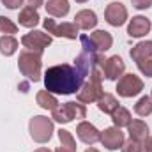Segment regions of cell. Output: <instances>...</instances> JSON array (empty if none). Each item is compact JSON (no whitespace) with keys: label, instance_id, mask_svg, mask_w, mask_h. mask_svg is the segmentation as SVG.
I'll use <instances>...</instances> for the list:
<instances>
[{"label":"cell","instance_id":"cell-29","mask_svg":"<svg viewBox=\"0 0 152 152\" xmlns=\"http://www.w3.org/2000/svg\"><path fill=\"white\" fill-rule=\"evenodd\" d=\"M131 4H133V7H136L140 11L152 7V0H131Z\"/></svg>","mask_w":152,"mask_h":152},{"label":"cell","instance_id":"cell-8","mask_svg":"<svg viewBox=\"0 0 152 152\" xmlns=\"http://www.w3.org/2000/svg\"><path fill=\"white\" fill-rule=\"evenodd\" d=\"M21 44L25 46V50H32V51H44V48H48L51 44V36L44 34L41 30H30L28 34H25L21 37Z\"/></svg>","mask_w":152,"mask_h":152},{"label":"cell","instance_id":"cell-30","mask_svg":"<svg viewBox=\"0 0 152 152\" xmlns=\"http://www.w3.org/2000/svg\"><path fill=\"white\" fill-rule=\"evenodd\" d=\"M21 2H23V0H2V4H4L7 9H18V7L21 5Z\"/></svg>","mask_w":152,"mask_h":152},{"label":"cell","instance_id":"cell-13","mask_svg":"<svg viewBox=\"0 0 152 152\" xmlns=\"http://www.w3.org/2000/svg\"><path fill=\"white\" fill-rule=\"evenodd\" d=\"M151 20H147L145 16H134L127 25V34H129V37H143L151 32Z\"/></svg>","mask_w":152,"mask_h":152},{"label":"cell","instance_id":"cell-33","mask_svg":"<svg viewBox=\"0 0 152 152\" xmlns=\"http://www.w3.org/2000/svg\"><path fill=\"white\" fill-rule=\"evenodd\" d=\"M55 152H75V151H71V149H66V147H58Z\"/></svg>","mask_w":152,"mask_h":152},{"label":"cell","instance_id":"cell-3","mask_svg":"<svg viewBox=\"0 0 152 152\" xmlns=\"http://www.w3.org/2000/svg\"><path fill=\"white\" fill-rule=\"evenodd\" d=\"M41 51H32V50H25L20 53L18 58V69L23 76H27L30 81H39L41 80Z\"/></svg>","mask_w":152,"mask_h":152},{"label":"cell","instance_id":"cell-20","mask_svg":"<svg viewBox=\"0 0 152 152\" xmlns=\"http://www.w3.org/2000/svg\"><path fill=\"white\" fill-rule=\"evenodd\" d=\"M120 106V103L117 101V97L112 94H103L99 99H97V108L103 112V113H113L115 110Z\"/></svg>","mask_w":152,"mask_h":152},{"label":"cell","instance_id":"cell-24","mask_svg":"<svg viewBox=\"0 0 152 152\" xmlns=\"http://www.w3.org/2000/svg\"><path fill=\"white\" fill-rule=\"evenodd\" d=\"M134 112H136V115H140V117H149V115L152 113V99H151V96H143V97H140L138 103L134 104Z\"/></svg>","mask_w":152,"mask_h":152},{"label":"cell","instance_id":"cell-25","mask_svg":"<svg viewBox=\"0 0 152 152\" xmlns=\"http://www.w3.org/2000/svg\"><path fill=\"white\" fill-rule=\"evenodd\" d=\"M58 140H60L62 147L71 149V151L76 152V140L73 138V134H71L67 129H58Z\"/></svg>","mask_w":152,"mask_h":152},{"label":"cell","instance_id":"cell-21","mask_svg":"<svg viewBox=\"0 0 152 152\" xmlns=\"http://www.w3.org/2000/svg\"><path fill=\"white\" fill-rule=\"evenodd\" d=\"M36 99H37V104L41 108H44V110H55L57 106H58V101H57V97H55V94H51V92H48V90H39L37 96H36Z\"/></svg>","mask_w":152,"mask_h":152},{"label":"cell","instance_id":"cell-12","mask_svg":"<svg viewBox=\"0 0 152 152\" xmlns=\"http://www.w3.org/2000/svg\"><path fill=\"white\" fill-rule=\"evenodd\" d=\"M124 71H126V64L118 55H113V57L106 58V62H104V78L106 80L115 81V80H118L124 75Z\"/></svg>","mask_w":152,"mask_h":152},{"label":"cell","instance_id":"cell-32","mask_svg":"<svg viewBox=\"0 0 152 152\" xmlns=\"http://www.w3.org/2000/svg\"><path fill=\"white\" fill-rule=\"evenodd\" d=\"M27 4H28L30 7H34V9H37V7H41V5L44 4V0H27Z\"/></svg>","mask_w":152,"mask_h":152},{"label":"cell","instance_id":"cell-5","mask_svg":"<svg viewBox=\"0 0 152 152\" xmlns=\"http://www.w3.org/2000/svg\"><path fill=\"white\" fill-rule=\"evenodd\" d=\"M28 131H30V136H32L34 142L46 143V142H50V138L53 134V122L48 117L36 115L28 122Z\"/></svg>","mask_w":152,"mask_h":152},{"label":"cell","instance_id":"cell-31","mask_svg":"<svg viewBox=\"0 0 152 152\" xmlns=\"http://www.w3.org/2000/svg\"><path fill=\"white\" fill-rule=\"evenodd\" d=\"M142 152H152V136H147L142 143Z\"/></svg>","mask_w":152,"mask_h":152},{"label":"cell","instance_id":"cell-6","mask_svg":"<svg viewBox=\"0 0 152 152\" xmlns=\"http://www.w3.org/2000/svg\"><path fill=\"white\" fill-rule=\"evenodd\" d=\"M142 90H143V81H142V78H138L136 75L129 73V75H122L118 78L117 94L120 97H134Z\"/></svg>","mask_w":152,"mask_h":152},{"label":"cell","instance_id":"cell-35","mask_svg":"<svg viewBox=\"0 0 152 152\" xmlns=\"http://www.w3.org/2000/svg\"><path fill=\"white\" fill-rule=\"evenodd\" d=\"M85 152H99V151H97V149H92V147H90V149H87Z\"/></svg>","mask_w":152,"mask_h":152},{"label":"cell","instance_id":"cell-28","mask_svg":"<svg viewBox=\"0 0 152 152\" xmlns=\"http://www.w3.org/2000/svg\"><path fill=\"white\" fill-rule=\"evenodd\" d=\"M122 152H142V142H136V140L129 138L127 142H124Z\"/></svg>","mask_w":152,"mask_h":152},{"label":"cell","instance_id":"cell-18","mask_svg":"<svg viewBox=\"0 0 152 152\" xmlns=\"http://www.w3.org/2000/svg\"><path fill=\"white\" fill-rule=\"evenodd\" d=\"M18 20H20V25H21V27L34 28V27L39 23V20H41V18H39L37 9H34V7L27 5V7H23V9L20 11V16H18Z\"/></svg>","mask_w":152,"mask_h":152},{"label":"cell","instance_id":"cell-1","mask_svg":"<svg viewBox=\"0 0 152 152\" xmlns=\"http://www.w3.org/2000/svg\"><path fill=\"white\" fill-rule=\"evenodd\" d=\"M101 58H104L103 53L81 50V53L75 58V66L58 64V66L46 69V73H44L46 90L51 94H62V96H69V94L78 92L81 88V85L85 83L87 76L94 69V66Z\"/></svg>","mask_w":152,"mask_h":152},{"label":"cell","instance_id":"cell-10","mask_svg":"<svg viewBox=\"0 0 152 152\" xmlns=\"http://www.w3.org/2000/svg\"><path fill=\"white\" fill-rule=\"evenodd\" d=\"M99 142L103 143L104 149L108 151H117L118 147L124 145V133L120 131V127H106L103 133H101V138Z\"/></svg>","mask_w":152,"mask_h":152},{"label":"cell","instance_id":"cell-17","mask_svg":"<svg viewBox=\"0 0 152 152\" xmlns=\"http://www.w3.org/2000/svg\"><path fill=\"white\" fill-rule=\"evenodd\" d=\"M46 12L53 18H64L69 12V0H48L44 4Z\"/></svg>","mask_w":152,"mask_h":152},{"label":"cell","instance_id":"cell-22","mask_svg":"<svg viewBox=\"0 0 152 152\" xmlns=\"http://www.w3.org/2000/svg\"><path fill=\"white\" fill-rule=\"evenodd\" d=\"M112 120H113L115 127H127V126H129V122H131L133 118H131L129 110H126L124 106H118L113 113H112Z\"/></svg>","mask_w":152,"mask_h":152},{"label":"cell","instance_id":"cell-2","mask_svg":"<svg viewBox=\"0 0 152 152\" xmlns=\"http://www.w3.org/2000/svg\"><path fill=\"white\" fill-rule=\"evenodd\" d=\"M104 62H106V58H101V60L94 66V69H92L90 75H88L90 78L85 80V83L81 85V88L76 92V99H78L80 103H87V104L97 103V99L104 94V90H103Z\"/></svg>","mask_w":152,"mask_h":152},{"label":"cell","instance_id":"cell-14","mask_svg":"<svg viewBox=\"0 0 152 152\" xmlns=\"http://www.w3.org/2000/svg\"><path fill=\"white\" fill-rule=\"evenodd\" d=\"M88 37H90V41H92V44H94V48H96L97 53L108 51V50L112 48V44H113L112 34L106 32V30H96V32H92Z\"/></svg>","mask_w":152,"mask_h":152},{"label":"cell","instance_id":"cell-11","mask_svg":"<svg viewBox=\"0 0 152 152\" xmlns=\"http://www.w3.org/2000/svg\"><path fill=\"white\" fill-rule=\"evenodd\" d=\"M76 134L87 145H94L101 138V131H97V127L94 124H90V122H80L78 127H76Z\"/></svg>","mask_w":152,"mask_h":152},{"label":"cell","instance_id":"cell-27","mask_svg":"<svg viewBox=\"0 0 152 152\" xmlns=\"http://www.w3.org/2000/svg\"><path fill=\"white\" fill-rule=\"evenodd\" d=\"M136 64H138V69L142 71V75H145L147 78H152V57H147Z\"/></svg>","mask_w":152,"mask_h":152},{"label":"cell","instance_id":"cell-36","mask_svg":"<svg viewBox=\"0 0 152 152\" xmlns=\"http://www.w3.org/2000/svg\"><path fill=\"white\" fill-rule=\"evenodd\" d=\"M78 4H85V2H88V0H76Z\"/></svg>","mask_w":152,"mask_h":152},{"label":"cell","instance_id":"cell-37","mask_svg":"<svg viewBox=\"0 0 152 152\" xmlns=\"http://www.w3.org/2000/svg\"><path fill=\"white\" fill-rule=\"evenodd\" d=\"M151 99H152V94H151Z\"/></svg>","mask_w":152,"mask_h":152},{"label":"cell","instance_id":"cell-23","mask_svg":"<svg viewBox=\"0 0 152 152\" xmlns=\"http://www.w3.org/2000/svg\"><path fill=\"white\" fill-rule=\"evenodd\" d=\"M16 50H18V41H16V37H12V36H2L0 37V53L2 55L11 57V55L16 53Z\"/></svg>","mask_w":152,"mask_h":152},{"label":"cell","instance_id":"cell-9","mask_svg":"<svg viewBox=\"0 0 152 152\" xmlns=\"http://www.w3.org/2000/svg\"><path fill=\"white\" fill-rule=\"evenodd\" d=\"M104 18H106V21H108L112 27H122V25L127 21V9H126V5L120 4V2H112V4L106 5Z\"/></svg>","mask_w":152,"mask_h":152},{"label":"cell","instance_id":"cell-34","mask_svg":"<svg viewBox=\"0 0 152 152\" xmlns=\"http://www.w3.org/2000/svg\"><path fill=\"white\" fill-rule=\"evenodd\" d=\"M34 152H51V151L46 149V147H41V149H37V151H34Z\"/></svg>","mask_w":152,"mask_h":152},{"label":"cell","instance_id":"cell-26","mask_svg":"<svg viewBox=\"0 0 152 152\" xmlns=\"http://www.w3.org/2000/svg\"><path fill=\"white\" fill-rule=\"evenodd\" d=\"M0 32L5 34V36H12V34L18 32V25L12 20H9V18L0 16Z\"/></svg>","mask_w":152,"mask_h":152},{"label":"cell","instance_id":"cell-16","mask_svg":"<svg viewBox=\"0 0 152 152\" xmlns=\"http://www.w3.org/2000/svg\"><path fill=\"white\" fill-rule=\"evenodd\" d=\"M127 133H129V138L131 140H136V142H143L147 136H149V126L136 118V120H131L129 126H127Z\"/></svg>","mask_w":152,"mask_h":152},{"label":"cell","instance_id":"cell-15","mask_svg":"<svg viewBox=\"0 0 152 152\" xmlns=\"http://www.w3.org/2000/svg\"><path fill=\"white\" fill-rule=\"evenodd\" d=\"M75 23L81 30H90V28H94L97 25V14L94 11H90V9H81V11L76 12Z\"/></svg>","mask_w":152,"mask_h":152},{"label":"cell","instance_id":"cell-7","mask_svg":"<svg viewBox=\"0 0 152 152\" xmlns=\"http://www.w3.org/2000/svg\"><path fill=\"white\" fill-rule=\"evenodd\" d=\"M42 27L48 30V34L57 36V37H66V39H76L78 37V32H80L76 23H69V21L57 23L53 18H46L42 21Z\"/></svg>","mask_w":152,"mask_h":152},{"label":"cell","instance_id":"cell-19","mask_svg":"<svg viewBox=\"0 0 152 152\" xmlns=\"http://www.w3.org/2000/svg\"><path fill=\"white\" fill-rule=\"evenodd\" d=\"M129 55H131V58L134 62H140V60H143L147 57H152V41H142V42H138L136 46H133V50L129 51Z\"/></svg>","mask_w":152,"mask_h":152},{"label":"cell","instance_id":"cell-4","mask_svg":"<svg viewBox=\"0 0 152 152\" xmlns=\"http://www.w3.org/2000/svg\"><path fill=\"white\" fill-rule=\"evenodd\" d=\"M87 117V108L85 104H81L80 101H69L64 104H58L53 112H51V118L60 122V124H67L73 122L75 118H85Z\"/></svg>","mask_w":152,"mask_h":152}]
</instances>
